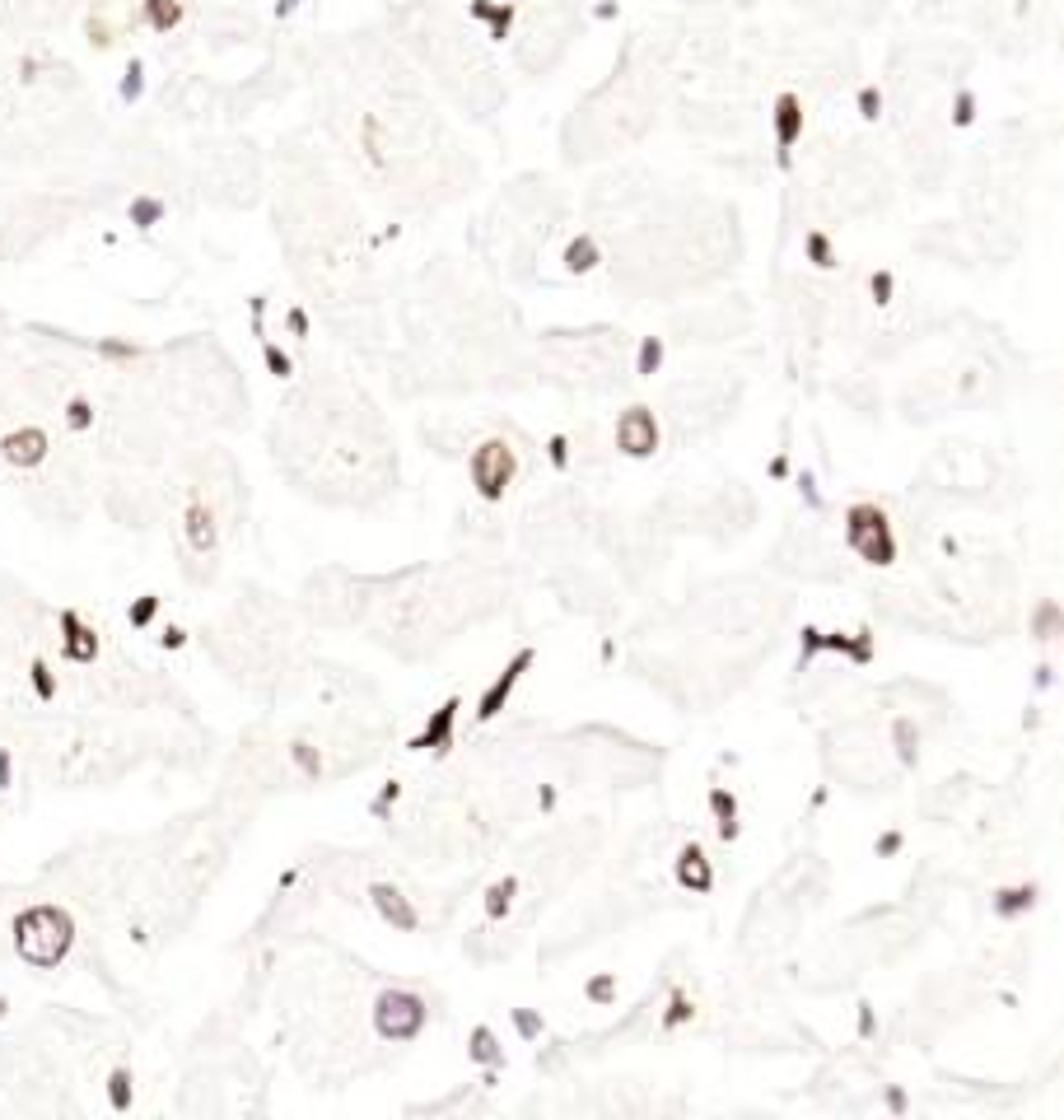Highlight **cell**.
I'll return each instance as SVG.
<instances>
[{
	"label": "cell",
	"mask_w": 1064,
	"mask_h": 1120,
	"mask_svg": "<svg viewBox=\"0 0 1064 1120\" xmlns=\"http://www.w3.org/2000/svg\"><path fill=\"white\" fill-rule=\"evenodd\" d=\"M75 948V919L61 906H28L15 915V952L28 967H61Z\"/></svg>",
	"instance_id": "6da1fadb"
},
{
	"label": "cell",
	"mask_w": 1064,
	"mask_h": 1120,
	"mask_svg": "<svg viewBox=\"0 0 1064 1120\" xmlns=\"http://www.w3.org/2000/svg\"><path fill=\"white\" fill-rule=\"evenodd\" d=\"M845 542L859 551V560H869V565H892L896 560V537H892V524L878 504H850L845 509Z\"/></svg>",
	"instance_id": "7a4b0ae2"
},
{
	"label": "cell",
	"mask_w": 1064,
	"mask_h": 1120,
	"mask_svg": "<svg viewBox=\"0 0 1064 1120\" xmlns=\"http://www.w3.org/2000/svg\"><path fill=\"white\" fill-rule=\"evenodd\" d=\"M425 999L411 994V990H383L378 1004H374V1027L383 1042H411L425 1027Z\"/></svg>",
	"instance_id": "3957f363"
},
{
	"label": "cell",
	"mask_w": 1064,
	"mask_h": 1120,
	"mask_svg": "<svg viewBox=\"0 0 1064 1120\" xmlns=\"http://www.w3.org/2000/svg\"><path fill=\"white\" fill-rule=\"evenodd\" d=\"M519 472V458L514 449L504 444V439H486V444H477V453H471V486H477L481 500H504L509 482H514Z\"/></svg>",
	"instance_id": "277c9868"
},
{
	"label": "cell",
	"mask_w": 1064,
	"mask_h": 1120,
	"mask_svg": "<svg viewBox=\"0 0 1064 1120\" xmlns=\"http://www.w3.org/2000/svg\"><path fill=\"white\" fill-rule=\"evenodd\" d=\"M47 453H52V439H47V430H37V425H19V430L0 434V462H10L19 472L43 467Z\"/></svg>",
	"instance_id": "5b68a950"
},
{
	"label": "cell",
	"mask_w": 1064,
	"mask_h": 1120,
	"mask_svg": "<svg viewBox=\"0 0 1064 1120\" xmlns=\"http://www.w3.org/2000/svg\"><path fill=\"white\" fill-rule=\"evenodd\" d=\"M57 626H61V659L66 663H94L98 659L103 639H98V630L80 612H75V607H61L57 612Z\"/></svg>",
	"instance_id": "8992f818"
},
{
	"label": "cell",
	"mask_w": 1064,
	"mask_h": 1120,
	"mask_svg": "<svg viewBox=\"0 0 1064 1120\" xmlns=\"http://www.w3.org/2000/svg\"><path fill=\"white\" fill-rule=\"evenodd\" d=\"M532 663H537V649H519V654H514V663H509V668L495 677V682L481 691V700H477V719H481V724H491V719H495V714L509 705V696H514V687L523 682V672H528Z\"/></svg>",
	"instance_id": "52a82bcc"
},
{
	"label": "cell",
	"mask_w": 1064,
	"mask_h": 1120,
	"mask_svg": "<svg viewBox=\"0 0 1064 1120\" xmlns=\"http://www.w3.org/2000/svg\"><path fill=\"white\" fill-rule=\"evenodd\" d=\"M458 710H462V700L458 696H449L435 714L425 719V729L407 742L411 752H435V756H444L449 747H453V729H458Z\"/></svg>",
	"instance_id": "ba28073f"
},
{
	"label": "cell",
	"mask_w": 1064,
	"mask_h": 1120,
	"mask_svg": "<svg viewBox=\"0 0 1064 1120\" xmlns=\"http://www.w3.org/2000/svg\"><path fill=\"white\" fill-rule=\"evenodd\" d=\"M182 533H187V546L196 555H211L220 546V528H215V509L206 500H191L182 509Z\"/></svg>",
	"instance_id": "9c48e42d"
},
{
	"label": "cell",
	"mask_w": 1064,
	"mask_h": 1120,
	"mask_svg": "<svg viewBox=\"0 0 1064 1120\" xmlns=\"http://www.w3.org/2000/svg\"><path fill=\"white\" fill-rule=\"evenodd\" d=\"M616 439H621V453H630V458H649L654 449H658V425H654V416L645 411V407H635L621 425H616Z\"/></svg>",
	"instance_id": "30bf717a"
},
{
	"label": "cell",
	"mask_w": 1064,
	"mask_h": 1120,
	"mask_svg": "<svg viewBox=\"0 0 1064 1120\" xmlns=\"http://www.w3.org/2000/svg\"><path fill=\"white\" fill-rule=\"evenodd\" d=\"M677 883L687 892H696V897H705L709 887H715V868H709V859H705L700 845H682L677 850Z\"/></svg>",
	"instance_id": "8fae6325"
},
{
	"label": "cell",
	"mask_w": 1064,
	"mask_h": 1120,
	"mask_svg": "<svg viewBox=\"0 0 1064 1120\" xmlns=\"http://www.w3.org/2000/svg\"><path fill=\"white\" fill-rule=\"evenodd\" d=\"M799 131H803V108H799V99H794V94H780V103H775V140H780V164H790V150H794Z\"/></svg>",
	"instance_id": "7c38bea8"
},
{
	"label": "cell",
	"mask_w": 1064,
	"mask_h": 1120,
	"mask_svg": "<svg viewBox=\"0 0 1064 1120\" xmlns=\"http://www.w3.org/2000/svg\"><path fill=\"white\" fill-rule=\"evenodd\" d=\"M369 897H374V906H378V915L387 919V925H398V929H407V934H411V929L420 925V915H416V910L407 906V897H402L398 887H387V883H374V887H369Z\"/></svg>",
	"instance_id": "4fadbf2b"
},
{
	"label": "cell",
	"mask_w": 1064,
	"mask_h": 1120,
	"mask_svg": "<svg viewBox=\"0 0 1064 1120\" xmlns=\"http://www.w3.org/2000/svg\"><path fill=\"white\" fill-rule=\"evenodd\" d=\"M140 15H145L150 33H173L187 19V0H145Z\"/></svg>",
	"instance_id": "5bb4252c"
},
{
	"label": "cell",
	"mask_w": 1064,
	"mask_h": 1120,
	"mask_svg": "<svg viewBox=\"0 0 1064 1120\" xmlns=\"http://www.w3.org/2000/svg\"><path fill=\"white\" fill-rule=\"evenodd\" d=\"M709 813H715L719 840H738V798L728 789H709Z\"/></svg>",
	"instance_id": "9a60e30c"
},
{
	"label": "cell",
	"mask_w": 1064,
	"mask_h": 1120,
	"mask_svg": "<svg viewBox=\"0 0 1064 1120\" xmlns=\"http://www.w3.org/2000/svg\"><path fill=\"white\" fill-rule=\"evenodd\" d=\"M1032 906H1037V883H1018V887H1004L995 897V915H1004V919H1018L1022 910H1032Z\"/></svg>",
	"instance_id": "2e32d148"
},
{
	"label": "cell",
	"mask_w": 1064,
	"mask_h": 1120,
	"mask_svg": "<svg viewBox=\"0 0 1064 1120\" xmlns=\"http://www.w3.org/2000/svg\"><path fill=\"white\" fill-rule=\"evenodd\" d=\"M28 687H33V696L43 700V705H52V700L61 696V682H57V672H52L47 659H33V663H28Z\"/></svg>",
	"instance_id": "e0dca14e"
},
{
	"label": "cell",
	"mask_w": 1064,
	"mask_h": 1120,
	"mask_svg": "<svg viewBox=\"0 0 1064 1120\" xmlns=\"http://www.w3.org/2000/svg\"><path fill=\"white\" fill-rule=\"evenodd\" d=\"M514 897H519V877H500V883H491V892H486V919H504L509 910H514Z\"/></svg>",
	"instance_id": "ac0fdd59"
},
{
	"label": "cell",
	"mask_w": 1064,
	"mask_h": 1120,
	"mask_svg": "<svg viewBox=\"0 0 1064 1120\" xmlns=\"http://www.w3.org/2000/svg\"><path fill=\"white\" fill-rule=\"evenodd\" d=\"M131 1102H136V1078H131V1069H112V1073H108V1106H112V1111H131Z\"/></svg>",
	"instance_id": "d6986e66"
},
{
	"label": "cell",
	"mask_w": 1064,
	"mask_h": 1120,
	"mask_svg": "<svg viewBox=\"0 0 1064 1120\" xmlns=\"http://www.w3.org/2000/svg\"><path fill=\"white\" fill-rule=\"evenodd\" d=\"M471 1060H477V1064H491V1069L504 1064V1051H500V1042H495L491 1027H471Z\"/></svg>",
	"instance_id": "ffe728a7"
},
{
	"label": "cell",
	"mask_w": 1064,
	"mask_h": 1120,
	"mask_svg": "<svg viewBox=\"0 0 1064 1120\" xmlns=\"http://www.w3.org/2000/svg\"><path fill=\"white\" fill-rule=\"evenodd\" d=\"M127 220H131L136 229H154V224L164 220V202H160V196H131Z\"/></svg>",
	"instance_id": "44dd1931"
},
{
	"label": "cell",
	"mask_w": 1064,
	"mask_h": 1120,
	"mask_svg": "<svg viewBox=\"0 0 1064 1120\" xmlns=\"http://www.w3.org/2000/svg\"><path fill=\"white\" fill-rule=\"evenodd\" d=\"M61 420H66V430H70V434H85V430H94V402H89V397H70L66 411H61Z\"/></svg>",
	"instance_id": "7402d4cb"
},
{
	"label": "cell",
	"mask_w": 1064,
	"mask_h": 1120,
	"mask_svg": "<svg viewBox=\"0 0 1064 1120\" xmlns=\"http://www.w3.org/2000/svg\"><path fill=\"white\" fill-rule=\"evenodd\" d=\"M154 617H160V593H140L136 603L127 607L131 630H150V626H154Z\"/></svg>",
	"instance_id": "603a6c76"
},
{
	"label": "cell",
	"mask_w": 1064,
	"mask_h": 1120,
	"mask_svg": "<svg viewBox=\"0 0 1064 1120\" xmlns=\"http://www.w3.org/2000/svg\"><path fill=\"white\" fill-rule=\"evenodd\" d=\"M696 1018V1004H691V994L687 990H673V999H667V1013H663V1027L667 1032H677L682 1022H691Z\"/></svg>",
	"instance_id": "cb8c5ba5"
},
{
	"label": "cell",
	"mask_w": 1064,
	"mask_h": 1120,
	"mask_svg": "<svg viewBox=\"0 0 1064 1120\" xmlns=\"http://www.w3.org/2000/svg\"><path fill=\"white\" fill-rule=\"evenodd\" d=\"M290 762H294L308 780L323 775V756H318V747H308V742H294V747H290Z\"/></svg>",
	"instance_id": "d4e9b609"
},
{
	"label": "cell",
	"mask_w": 1064,
	"mask_h": 1120,
	"mask_svg": "<svg viewBox=\"0 0 1064 1120\" xmlns=\"http://www.w3.org/2000/svg\"><path fill=\"white\" fill-rule=\"evenodd\" d=\"M117 94H122V103H136V99L145 94V66H140V61H131V66H127V75H122V89H117Z\"/></svg>",
	"instance_id": "484cf974"
},
{
	"label": "cell",
	"mask_w": 1064,
	"mask_h": 1120,
	"mask_svg": "<svg viewBox=\"0 0 1064 1120\" xmlns=\"http://www.w3.org/2000/svg\"><path fill=\"white\" fill-rule=\"evenodd\" d=\"M584 994H588V999H594V1004H612V999H616V976H612V971H603V976H594V980H588V985H584Z\"/></svg>",
	"instance_id": "4316f807"
},
{
	"label": "cell",
	"mask_w": 1064,
	"mask_h": 1120,
	"mask_svg": "<svg viewBox=\"0 0 1064 1120\" xmlns=\"http://www.w3.org/2000/svg\"><path fill=\"white\" fill-rule=\"evenodd\" d=\"M262 359H266V369H271L275 379H290V369H294V365H290V355H285L281 346H271V341L262 346Z\"/></svg>",
	"instance_id": "83f0119b"
},
{
	"label": "cell",
	"mask_w": 1064,
	"mask_h": 1120,
	"mask_svg": "<svg viewBox=\"0 0 1064 1120\" xmlns=\"http://www.w3.org/2000/svg\"><path fill=\"white\" fill-rule=\"evenodd\" d=\"M803 248H808L812 266H836V257H832V244H826L821 233H808V238H803Z\"/></svg>",
	"instance_id": "f1b7e54d"
},
{
	"label": "cell",
	"mask_w": 1064,
	"mask_h": 1120,
	"mask_svg": "<svg viewBox=\"0 0 1064 1120\" xmlns=\"http://www.w3.org/2000/svg\"><path fill=\"white\" fill-rule=\"evenodd\" d=\"M663 365V341L658 337H645V346H640V374H654Z\"/></svg>",
	"instance_id": "f546056e"
},
{
	"label": "cell",
	"mask_w": 1064,
	"mask_h": 1120,
	"mask_svg": "<svg viewBox=\"0 0 1064 1120\" xmlns=\"http://www.w3.org/2000/svg\"><path fill=\"white\" fill-rule=\"evenodd\" d=\"M514 1027H519L523 1042H537V1036H542V1018L532 1009H514Z\"/></svg>",
	"instance_id": "4dcf8cb0"
},
{
	"label": "cell",
	"mask_w": 1064,
	"mask_h": 1120,
	"mask_svg": "<svg viewBox=\"0 0 1064 1120\" xmlns=\"http://www.w3.org/2000/svg\"><path fill=\"white\" fill-rule=\"evenodd\" d=\"M1055 626H1059V607H1055V603H1046V607L1037 612V639H1050V635H1055Z\"/></svg>",
	"instance_id": "1f68e13d"
},
{
	"label": "cell",
	"mask_w": 1064,
	"mask_h": 1120,
	"mask_svg": "<svg viewBox=\"0 0 1064 1120\" xmlns=\"http://www.w3.org/2000/svg\"><path fill=\"white\" fill-rule=\"evenodd\" d=\"M98 355H108V359H136L140 346H131V341H98Z\"/></svg>",
	"instance_id": "d6a6232c"
},
{
	"label": "cell",
	"mask_w": 1064,
	"mask_h": 1120,
	"mask_svg": "<svg viewBox=\"0 0 1064 1120\" xmlns=\"http://www.w3.org/2000/svg\"><path fill=\"white\" fill-rule=\"evenodd\" d=\"M160 645H164L169 654L187 649V630H182V626H164V630H160Z\"/></svg>",
	"instance_id": "836d02e7"
},
{
	"label": "cell",
	"mask_w": 1064,
	"mask_h": 1120,
	"mask_svg": "<svg viewBox=\"0 0 1064 1120\" xmlns=\"http://www.w3.org/2000/svg\"><path fill=\"white\" fill-rule=\"evenodd\" d=\"M896 742H901V762H915V738H911V724H896Z\"/></svg>",
	"instance_id": "e575fe53"
},
{
	"label": "cell",
	"mask_w": 1064,
	"mask_h": 1120,
	"mask_svg": "<svg viewBox=\"0 0 1064 1120\" xmlns=\"http://www.w3.org/2000/svg\"><path fill=\"white\" fill-rule=\"evenodd\" d=\"M10 784H15V752L0 747V789H10Z\"/></svg>",
	"instance_id": "d590c367"
},
{
	"label": "cell",
	"mask_w": 1064,
	"mask_h": 1120,
	"mask_svg": "<svg viewBox=\"0 0 1064 1120\" xmlns=\"http://www.w3.org/2000/svg\"><path fill=\"white\" fill-rule=\"evenodd\" d=\"M901 840H905L901 831H887V835H878V845H873V850H878V859H887V855H896V850H901Z\"/></svg>",
	"instance_id": "8d00e7d4"
},
{
	"label": "cell",
	"mask_w": 1064,
	"mask_h": 1120,
	"mask_svg": "<svg viewBox=\"0 0 1064 1120\" xmlns=\"http://www.w3.org/2000/svg\"><path fill=\"white\" fill-rule=\"evenodd\" d=\"M570 266H574V271H588V266H594V248H588V244H574V248H570Z\"/></svg>",
	"instance_id": "74e56055"
},
{
	"label": "cell",
	"mask_w": 1064,
	"mask_h": 1120,
	"mask_svg": "<svg viewBox=\"0 0 1064 1120\" xmlns=\"http://www.w3.org/2000/svg\"><path fill=\"white\" fill-rule=\"evenodd\" d=\"M398 793H402L398 784H387V789H383V793L374 798V808H369V813H374V817H383V808H387V804H398Z\"/></svg>",
	"instance_id": "f35d334b"
},
{
	"label": "cell",
	"mask_w": 1064,
	"mask_h": 1120,
	"mask_svg": "<svg viewBox=\"0 0 1064 1120\" xmlns=\"http://www.w3.org/2000/svg\"><path fill=\"white\" fill-rule=\"evenodd\" d=\"M887 295H892V275L883 271V275H873V299H878V304H887Z\"/></svg>",
	"instance_id": "ab89813d"
},
{
	"label": "cell",
	"mask_w": 1064,
	"mask_h": 1120,
	"mask_svg": "<svg viewBox=\"0 0 1064 1120\" xmlns=\"http://www.w3.org/2000/svg\"><path fill=\"white\" fill-rule=\"evenodd\" d=\"M859 108H863V117H878V108H883V99H878L873 89H863V99H859Z\"/></svg>",
	"instance_id": "60d3db41"
},
{
	"label": "cell",
	"mask_w": 1064,
	"mask_h": 1120,
	"mask_svg": "<svg viewBox=\"0 0 1064 1120\" xmlns=\"http://www.w3.org/2000/svg\"><path fill=\"white\" fill-rule=\"evenodd\" d=\"M551 462H556V467H565V462H570V453H565V439H561V434L551 439Z\"/></svg>",
	"instance_id": "b9f144b4"
},
{
	"label": "cell",
	"mask_w": 1064,
	"mask_h": 1120,
	"mask_svg": "<svg viewBox=\"0 0 1064 1120\" xmlns=\"http://www.w3.org/2000/svg\"><path fill=\"white\" fill-rule=\"evenodd\" d=\"M290 332H294V337H304V332H308V317H304V308H290Z\"/></svg>",
	"instance_id": "7bdbcfd3"
},
{
	"label": "cell",
	"mask_w": 1064,
	"mask_h": 1120,
	"mask_svg": "<svg viewBox=\"0 0 1064 1120\" xmlns=\"http://www.w3.org/2000/svg\"><path fill=\"white\" fill-rule=\"evenodd\" d=\"M859 1032H863V1036L873 1032V1009H869V1004H859Z\"/></svg>",
	"instance_id": "ee69618b"
},
{
	"label": "cell",
	"mask_w": 1064,
	"mask_h": 1120,
	"mask_svg": "<svg viewBox=\"0 0 1064 1120\" xmlns=\"http://www.w3.org/2000/svg\"><path fill=\"white\" fill-rule=\"evenodd\" d=\"M887 1106H892V1111H905V1093H901V1088H887Z\"/></svg>",
	"instance_id": "f6af8a7d"
},
{
	"label": "cell",
	"mask_w": 1064,
	"mask_h": 1120,
	"mask_svg": "<svg viewBox=\"0 0 1064 1120\" xmlns=\"http://www.w3.org/2000/svg\"><path fill=\"white\" fill-rule=\"evenodd\" d=\"M1050 672H1055V668H1050V663H1041V668H1037V687H1041V691H1046V687H1050V682H1055V677H1050Z\"/></svg>",
	"instance_id": "bcb514c9"
},
{
	"label": "cell",
	"mask_w": 1064,
	"mask_h": 1120,
	"mask_svg": "<svg viewBox=\"0 0 1064 1120\" xmlns=\"http://www.w3.org/2000/svg\"><path fill=\"white\" fill-rule=\"evenodd\" d=\"M5 1018H10V999H5V994H0V1022H5Z\"/></svg>",
	"instance_id": "7dc6e473"
},
{
	"label": "cell",
	"mask_w": 1064,
	"mask_h": 1120,
	"mask_svg": "<svg viewBox=\"0 0 1064 1120\" xmlns=\"http://www.w3.org/2000/svg\"><path fill=\"white\" fill-rule=\"evenodd\" d=\"M275 10H281V15H290V10H294V0H275Z\"/></svg>",
	"instance_id": "c3c4849f"
}]
</instances>
